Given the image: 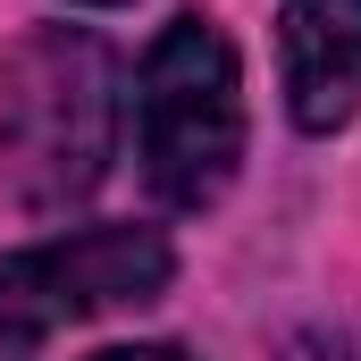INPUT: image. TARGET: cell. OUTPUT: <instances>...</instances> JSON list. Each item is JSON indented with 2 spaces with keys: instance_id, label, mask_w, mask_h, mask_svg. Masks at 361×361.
Returning a JSON list of instances; mask_svg holds the SVG:
<instances>
[{
  "instance_id": "obj_1",
  "label": "cell",
  "mask_w": 361,
  "mask_h": 361,
  "mask_svg": "<svg viewBox=\"0 0 361 361\" xmlns=\"http://www.w3.org/2000/svg\"><path fill=\"white\" fill-rule=\"evenodd\" d=\"M118 59L92 25H34L0 51V185L25 210H68L118 160Z\"/></svg>"
},
{
  "instance_id": "obj_2",
  "label": "cell",
  "mask_w": 361,
  "mask_h": 361,
  "mask_svg": "<svg viewBox=\"0 0 361 361\" xmlns=\"http://www.w3.org/2000/svg\"><path fill=\"white\" fill-rule=\"evenodd\" d=\"M135 160L169 210H210L244 169V59L210 17L160 25L135 68Z\"/></svg>"
},
{
  "instance_id": "obj_3",
  "label": "cell",
  "mask_w": 361,
  "mask_h": 361,
  "mask_svg": "<svg viewBox=\"0 0 361 361\" xmlns=\"http://www.w3.org/2000/svg\"><path fill=\"white\" fill-rule=\"evenodd\" d=\"M169 269L177 261L160 227H76V235L8 252L0 261V361H42L59 328L152 302Z\"/></svg>"
},
{
  "instance_id": "obj_4",
  "label": "cell",
  "mask_w": 361,
  "mask_h": 361,
  "mask_svg": "<svg viewBox=\"0 0 361 361\" xmlns=\"http://www.w3.org/2000/svg\"><path fill=\"white\" fill-rule=\"evenodd\" d=\"M277 76L302 135H336L361 118V0H286L277 8Z\"/></svg>"
},
{
  "instance_id": "obj_5",
  "label": "cell",
  "mask_w": 361,
  "mask_h": 361,
  "mask_svg": "<svg viewBox=\"0 0 361 361\" xmlns=\"http://www.w3.org/2000/svg\"><path fill=\"white\" fill-rule=\"evenodd\" d=\"M92 361H193V353H177V345H109V353H92Z\"/></svg>"
},
{
  "instance_id": "obj_6",
  "label": "cell",
  "mask_w": 361,
  "mask_h": 361,
  "mask_svg": "<svg viewBox=\"0 0 361 361\" xmlns=\"http://www.w3.org/2000/svg\"><path fill=\"white\" fill-rule=\"evenodd\" d=\"M68 8H126V0H68Z\"/></svg>"
}]
</instances>
